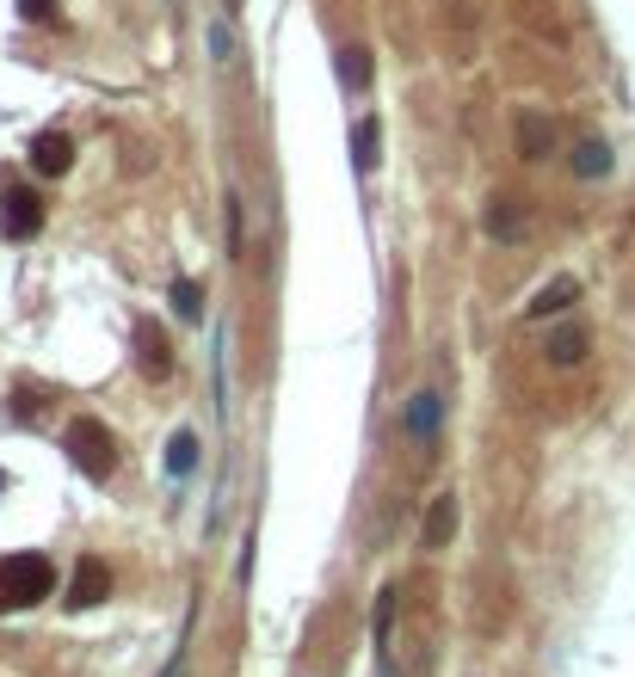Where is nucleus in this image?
<instances>
[{
  "instance_id": "nucleus-12",
  "label": "nucleus",
  "mask_w": 635,
  "mask_h": 677,
  "mask_svg": "<svg viewBox=\"0 0 635 677\" xmlns=\"http://www.w3.org/2000/svg\"><path fill=\"white\" fill-rule=\"evenodd\" d=\"M482 228L494 234V241H519V234H524L519 197H487V216H482Z\"/></svg>"
},
{
  "instance_id": "nucleus-22",
  "label": "nucleus",
  "mask_w": 635,
  "mask_h": 677,
  "mask_svg": "<svg viewBox=\"0 0 635 677\" xmlns=\"http://www.w3.org/2000/svg\"><path fill=\"white\" fill-rule=\"evenodd\" d=\"M0 487H7V474H0Z\"/></svg>"
},
{
  "instance_id": "nucleus-13",
  "label": "nucleus",
  "mask_w": 635,
  "mask_h": 677,
  "mask_svg": "<svg viewBox=\"0 0 635 677\" xmlns=\"http://www.w3.org/2000/svg\"><path fill=\"white\" fill-rule=\"evenodd\" d=\"M377 136H383V130H377V117H358V124H352V167H358V173H377V161H383V154H377Z\"/></svg>"
},
{
  "instance_id": "nucleus-19",
  "label": "nucleus",
  "mask_w": 635,
  "mask_h": 677,
  "mask_svg": "<svg viewBox=\"0 0 635 677\" xmlns=\"http://www.w3.org/2000/svg\"><path fill=\"white\" fill-rule=\"evenodd\" d=\"M229 253H241V197H229Z\"/></svg>"
},
{
  "instance_id": "nucleus-18",
  "label": "nucleus",
  "mask_w": 635,
  "mask_h": 677,
  "mask_svg": "<svg viewBox=\"0 0 635 677\" xmlns=\"http://www.w3.org/2000/svg\"><path fill=\"white\" fill-rule=\"evenodd\" d=\"M211 56H216V68H229V62H234V31H229V20H211Z\"/></svg>"
},
{
  "instance_id": "nucleus-11",
  "label": "nucleus",
  "mask_w": 635,
  "mask_h": 677,
  "mask_svg": "<svg viewBox=\"0 0 635 677\" xmlns=\"http://www.w3.org/2000/svg\"><path fill=\"white\" fill-rule=\"evenodd\" d=\"M450 536H457V493H439L426 511V548H450Z\"/></svg>"
},
{
  "instance_id": "nucleus-10",
  "label": "nucleus",
  "mask_w": 635,
  "mask_h": 677,
  "mask_svg": "<svg viewBox=\"0 0 635 677\" xmlns=\"http://www.w3.org/2000/svg\"><path fill=\"white\" fill-rule=\"evenodd\" d=\"M543 358L556 363V370H574L586 358V327H556V333L543 338Z\"/></svg>"
},
{
  "instance_id": "nucleus-5",
  "label": "nucleus",
  "mask_w": 635,
  "mask_h": 677,
  "mask_svg": "<svg viewBox=\"0 0 635 677\" xmlns=\"http://www.w3.org/2000/svg\"><path fill=\"white\" fill-rule=\"evenodd\" d=\"M105 591H112V573H105L99 554H87L68 579V610H93V603H105Z\"/></svg>"
},
{
  "instance_id": "nucleus-15",
  "label": "nucleus",
  "mask_w": 635,
  "mask_h": 677,
  "mask_svg": "<svg viewBox=\"0 0 635 677\" xmlns=\"http://www.w3.org/2000/svg\"><path fill=\"white\" fill-rule=\"evenodd\" d=\"M174 315H179V320H204V290H198L192 278L174 283Z\"/></svg>"
},
{
  "instance_id": "nucleus-7",
  "label": "nucleus",
  "mask_w": 635,
  "mask_h": 677,
  "mask_svg": "<svg viewBox=\"0 0 635 677\" xmlns=\"http://www.w3.org/2000/svg\"><path fill=\"white\" fill-rule=\"evenodd\" d=\"M31 167H38L43 179H62V173L75 167V142L62 130H43L38 142H31Z\"/></svg>"
},
{
  "instance_id": "nucleus-16",
  "label": "nucleus",
  "mask_w": 635,
  "mask_h": 677,
  "mask_svg": "<svg viewBox=\"0 0 635 677\" xmlns=\"http://www.w3.org/2000/svg\"><path fill=\"white\" fill-rule=\"evenodd\" d=\"M167 469H174V474H192L198 469V432H179L174 444H167Z\"/></svg>"
},
{
  "instance_id": "nucleus-2",
  "label": "nucleus",
  "mask_w": 635,
  "mask_h": 677,
  "mask_svg": "<svg viewBox=\"0 0 635 677\" xmlns=\"http://www.w3.org/2000/svg\"><path fill=\"white\" fill-rule=\"evenodd\" d=\"M62 444H68V456H75V469L87 474V481H105V474L117 469V444L112 432L99 425V419H68V432H62Z\"/></svg>"
},
{
  "instance_id": "nucleus-6",
  "label": "nucleus",
  "mask_w": 635,
  "mask_h": 677,
  "mask_svg": "<svg viewBox=\"0 0 635 677\" xmlns=\"http://www.w3.org/2000/svg\"><path fill=\"white\" fill-rule=\"evenodd\" d=\"M512 136H519V154H524V161H549V154H556V124H549L543 112H519Z\"/></svg>"
},
{
  "instance_id": "nucleus-20",
  "label": "nucleus",
  "mask_w": 635,
  "mask_h": 677,
  "mask_svg": "<svg viewBox=\"0 0 635 677\" xmlns=\"http://www.w3.org/2000/svg\"><path fill=\"white\" fill-rule=\"evenodd\" d=\"M20 13H25V20H50V13H56V0H20Z\"/></svg>"
},
{
  "instance_id": "nucleus-9",
  "label": "nucleus",
  "mask_w": 635,
  "mask_h": 677,
  "mask_svg": "<svg viewBox=\"0 0 635 677\" xmlns=\"http://www.w3.org/2000/svg\"><path fill=\"white\" fill-rule=\"evenodd\" d=\"M574 302H580V283H574V278H556V283H543L537 296L524 302V315H531V320H549V315H568Z\"/></svg>"
},
{
  "instance_id": "nucleus-14",
  "label": "nucleus",
  "mask_w": 635,
  "mask_h": 677,
  "mask_svg": "<svg viewBox=\"0 0 635 677\" xmlns=\"http://www.w3.org/2000/svg\"><path fill=\"white\" fill-rule=\"evenodd\" d=\"M574 173L580 179H605V173H611V142H598V136L574 142Z\"/></svg>"
},
{
  "instance_id": "nucleus-8",
  "label": "nucleus",
  "mask_w": 635,
  "mask_h": 677,
  "mask_svg": "<svg viewBox=\"0 0 635 677\" xmlns=\"http://www.w3.org/2000/svg\"><path fill=\"white\" fill-rule=\"evenodd\" d=\"M136 363H142V376H167L174 370V345H167V333L161 327H136Z\"/></svg>"
},
{
  "instance_id": "nucleus-17",
  "label": "nucleus",
  "mask_w": 635,
  "mask_h": 677,
  "mask_svg": "<svg viewBox=\"0 0 635 677\" xmlns=\"http://www.w3.org/2000/svg\"><path fill=\"white\" fill-rule=\"evenodd\" d=\"M340 75H346V87H370V56L365 50H340Z\"/></svg>"
},
{
  "instance_id": "nucleus-3",
  "label": "nucleus",
  "mask_w": 635,
  "mask_h": 677,
  "mask_svg": "<svg viewBox=\"0 0 635 677\" xmlns=\"http://www.w3.org/2000/svg\"><path fill=\"white\" fill-rule=\"evenodd\" d=\"M43 228V197L31 186H13V191H0V234L7 241H31Z\"/></svg>"
},
{
  "instance_id": "nucleus-21",
  "label": "nucleus",
  "mask_w": 635,
  "mask_h": 677,
  "mask_svg": "<svg viewBox=\"0 0 635 677\" xmlns=\"http://www.w3.org/2000/svg\"><path fill=\"white\" fill-rule=\"evenodd\" d=\"M161 677H186V659H174V665H167V672H161Z\"/></svg>"
},
{
  "instance_id": "nucleus-4",
  "label": "nucleus",
  "mask_w": 635,
  "mask_h": 677,
  "mask_svg": "<svg viewBox=\"0 0 635 677\" xmlns=\"http://www.w3.org/2000/svg\"><path fill=\"white\" fill-rule=\"evenodd\" d=\"M439 419H444V395L439 388H420V395L402 407V432L414 437V444H432V437H439Z\"/></svg>"
},
{
  "instance_id": "nucleus-1",
  "label": "nucleus",
  "mask_w": 635,
  "mask_h": 677,
  "mask_svg": "<svg viewBox=\"0 0 635 677\" xmlns=\"http://www.w3.org/2000/svg\"><path fill=\"white\" fill-rule=\"evenodd\" d=\"M56 591V561L50 554H7L0 561V616L7 610H31Z\"/></svg>"
}]
</instances>
